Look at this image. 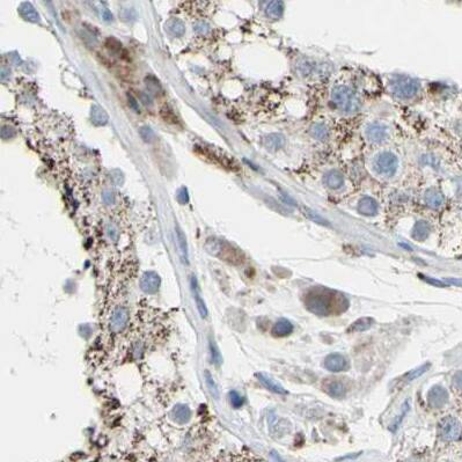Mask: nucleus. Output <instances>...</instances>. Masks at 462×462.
Returning a JSON list of instances; mask_svg holds the SVG:
<instances>
[{
  "label": "nucleus",
  "instance_id": "nucleus-1",
  "mask_svg": "<svg viewBox=\"0 0 462 462\" xmlns=\"http://www.w3.org/2000/svg\"><path fill=\"white\" fill-rule=\"evenodd\" d=\"M306 306L316 315L329 316L346 311L347 301L343 294L336 291L315 287L307 293Z\"/></svg>",
  "mask_w": 462,
  "mask_h": 462
},
{
  "label": "nucleus",
  "instance_id": "nucleus-2",
  "mask_svg": "<svg viewBox=\"0 0 462 462\" xmlns=\"http://www.w3.org/2000/svg\"><path fill=\"white\" fill-rule=\"evenodd\" d=\"M332 99L334 103L344 113H353L360 108L359 98L347 86H337L334 88Z\"/></svg>",
  "mask_w": 462,
  "mask_h": 462
},
{
  "label": "nucleus",
  "instance_id": "nucleus-3",
  "mask_svg": "<svg viewBox=\"0 0 462 462\" xmlns=\"http://www.w3.org/2000/svg\"><path fill=\"white\" fill-rule=\"evenodd\" d=\"M392 87L393 94L395 95L397 99H403V100H408V99L414 98L417 94L419 85L415 79H411L409 77L400 76L396 77L395 79L390 84Z\"/></svg>",
  "mask_w": 462,
  "mask_h": 462
},
{
  "label": "nucleus",
  "instance_id": "nucleus-4",
  "mask_svg": "<svg viewBox=\"0 0 462 462\" xmlns=\"http://www.w3.org/2000/svg\"><path fill=\"white\" fill-rule=\"evenodd\" d=\"M397 167H399V160L389 152L380 153L373 160V168L376 174L381 176H393L396 173Z\"/></svg>",
  "mask_w": 462,
  "mask_h": 462
},
{
  "label": "nucleus",
  "instance_id": "nucleus-5",
  "mask_svg": "<svg viewBox=\"0 0 462 462\" xmlns=\"http://www.w3.org/2000/svg\"><path fill=\"white\" fill-rule=\"evenodd\" d=\"M439 436L445 442H457L462 436V424L459 419L445 417L439 423Z\"/></svg>",
  "mask_w": 462,
  "mask_h": 462
},
{
  "label": "nucleus",
  "instance_id": "nucleus-6",
  "mask_svg": "<svg viewBox=\"0 0 462 462\" xmlns=\"http://www.w3.org/2000/svg\"><path fill=\"white\" fill-rule=\"evenodd\" d=\"M161 285L160 276L154 271L145 272L140 279V289L147 294H154L158 292Z\"/></svg>",
  "mask_w": 462,
  "mask_h": 462
},
{
  "label": "nucleus",
  "instance_id": "nucleus-7",
  "mask_svg": "<svg viewBox=\"0 0 462 462\" xmlns=\"http://www.w3.org/2000/svg\"><path fill=\"white\" fill-rule=\"evenodd\" d=\"M325 367L330 372H342L349 367V362L343 354L330 353L325 359Z\"/></svg>",
  "mask_w": 462,
  "mask_h": 462
},
{
  "label": "nucleus",
  "instance_id": "nucleus-8",
  "mask_svg": "<svg viewBox=\"0 0 462 462\" xmlns=\"http://www.w3.org/2000/svg\"><path fill=\"white\" fill-rule=\"evenodd\" d=\"M447 399H449V394H447L446 389L443 388L442 386H435L430 389L428 393V402L433 408H442L446 404Z\"/></svg>",
  "mask_w": 462,
  "mask_h": 462
},
{
  "label": "nucleus",
  "instance_id": "nucleus-9",
  "mask_svg": "<svg viewBox=\"0 0 462 462\" xmlns=\"http://www.w3.org/2000/svg\"><path fill=\"white\" fill-rule=\"evenodd\" d=\"M127 321H129V313H127L126 308L117 307L112 315L110 328H112L114 332H120V330L125 328Z\"/></svg>",
  "mask_w": 462,
  "mask_h": 462
},
{
  "label": "nucleus",
  "instance_id": "nucleus-10",
  "mask_svg": "<svg viewBox=\"0 0 462 462\" xmlns=\"http://www.w3.org/2000/svg\"><path fill=\"white\" fill-rule=\"evenodd\" d=\"M191 290H193L194 300L198 309V313H200L202 319H205L206 316H208L209 312H208V307H206V305H205V301L203 300V298H202L201 289H200V286H198L196 277H193V278H191Z\"/></svg>",
  "mask_w": 462,
  "mask_h": 462
},
{
  "label": "nucleus",
  "instance_id": "nucleus-11",
  "mask_svg": "<svg viewBox=\"0 0 462 462\" xmlns=\"http://www.w3.org/2000/svg\"><path fill=\"white\" fill-rule=\"evenodd\" d=\"M366 137L372 143H381L387 137V129L381 124L373 123L366 129Z\"/></svg>",
  "mask_w": 462,
  "mask_h": 462
},
{
  "label": "nucleus",
  "instance_id": "nucleus-12",
  "mask_svg": "<svg viewBox=\"0 0 462 462\" xmlns=\"http://www.w3.org/2000/svg\"><path fill=\"white\" fill-rule=\"evenodd\" d=\"M325 390L329 394L330 396L336 397V399H341L346 395V387L341 380H326L325 382Z\"/></svg>",
  "mask_w": 462,
  "mask_h": 462
},
{
  "label": "nucleus",
  "instance_id": "nucleus-13",
  "mask_svg": "<svg viewBox=\"0 0 462 462\" xmlns=\"http://www.w3.org/2000/svg\"><path fill=\"white\" fill-rule=\"evenodd\" d=\"M172 418L179 424H186L191 418V410L186 404H176L172 411Z\"/></svg>",
  "mask_w": 462,
  "mask_h": 462
},
{
  "label": "nucleus",
  "instance_id": "nucleus-14",
  "mask_svg": "<svg viewBox=\"0 0 462 462\" xmlns=\"http://www.w3.org/2000/svg\"><path fill=\"white\" fill-rule=\"evenodd\" d=\"M379 210V205L372 197L365 196L358 203V211L365 216H374Z\"/></svg>",
  "mask_w": 462,
  "mask_h": 462
},
{
  "label": "nucleus",
  "instance_id": "nucleus-15",
  "mask_svg": "<svg viewBox=\"0 0 462 462\" xmlns=\"http://www.w3.org/2000/svg\"><path fill=\"white\" fill-rule=\"evenodd\" d=\"M293 332V325L291 323L289 320L286 319H280L279 321H277L275 323V326L272 327V335L276 337H284L290 335Z\"/></svg>",
  "mask_w": 462,
  "mask_h": 462
},
{
  "label": "nucleus",
  "instance_id": "nucleus-16",
  "mask_svg": "<svg viewBox=\"0 0 462 462\" xmlns=\"http://www.w3.org/2000/svg\"><path fill=\"white\" fill-rule=\"evenodd\" d=\"M325 183L330 189H340L344 184V177L337 170H330V172L326 174Z\"/></svg>",
  "mask_w": 462,
  "mask_h": 462
},
{
  "label": "nucleus",
  "instance_id": "nucleus-17",
  "mask_svg": "<svg viewBox=\"0 0 462 462\" xmlns=\"http://www.w3.org/2000/svg\"><path fill=\"white\" fill-rule=\"evenodd\" d=\"M256 376H257V379L259 380V382H261L262 385L265 387V388L271 390V392L277 393V394H286L287 393L286 390L284 389L278 382H276L275 380L270 378V376L263 374V373H257Z\"/></svg>",
  "mask_w": 462,
  "mask_h": 462
},
{
  "label": "nucleus",
  "instance_id": "nucleus-18",
  "mask_svg": "<svg viewBox=\"0 0 462 462\" xmlns=\"http://www.w3.org/2000/svg\"><path fill=\"white\" fill-rule=\"evenodd\" d=\"M444 201L443 194L436 189H430L425 194V203L431 209H439L444 204Z\"/></svg>",
  "mask_w": 462,
  "mask_h": 462
},
{
  "label": "nucleus",
  "instance_id": "nucleus-19",
  "mask_svg": "<svg viewBox=\"0 0 462 462\" xmlns=\"http://www.w3.org/2000/svg\"><path fill=\"white\" fill-rule=\"evenodd\" d=\"M176 239H177V244H179L181 257H182L183 262H186L188 264V263H189V251H188L187 239H186V235H184V233L182 232V230H181L179 226L176 227Z\"/></svg>",
  "mask_w": 462,
  "mask_h": 462
},
{
  "label": "nucleus",
  "instance_id": "nucleus-20",
  "mask_svg": "<svg viewBox=\"0 0 462 462\" xmlns=\"http://www.w3.org/2000/svg\"><path fill=\"white\" fill-rule=\"evenodd\" d=\"M373 322H374V321H373V319L367 318V316H365V318H360V319L356 320V321H354L352 325L350 326L349 332L350 333L366 332V330H368L369 328H371Z\"/></svg>",
  "mask_w": 462,
  "mask_h": 462
},
{
  "label": "nucleus",
  "instance_id": "nucleus-21",
  "mask_svg": "<svg viewBox=\"0 0 462 462\" xmlns=\"http://www.w3.org/2000/svg\"><path fill=\"white\" fill-rule=\"evenodd\" d=\"M430 233V226L428 223L419 222L415 225L414 230H412V236L418 241H424L426 237L429 236Z\"/></svg>",
  "mask_w": 462,
  "mask_h": 462
},
{
  "label": "nucleus",
  "instance_id": "nucleus-22",
  "mask_svg": "<svg viewBox=\"0 0 462 462\" xmlns=\"http://www.w3.org/2000/svg\"><path fill=\"white\" fill-rule=\"evenodd\" d=\"M429 368H430V364H424V365L419 366V367L415 368V369H412V371L406 373V374H404V375L402 376V378H401L400 382H402V383H409V382L412 381V380L417 379V378H419V376H421V375L424 374V373H425L426 371H428Z\"/></svg>",
  "mask_w": 462,
  "mask_h": 462
},
{
  "label": "nucleus",
  "instance_id": "nucleus-23",
  "mask_svg": "<svg viewBox=\"0 0 462 462\" xmlns=\"http://www.w3.org/2000/svg\"><path fill=\"white\" fill-rule=\"evenodd\" d=\"M20 13L24 19L28 21H31V22H36L40 19V15L35 10L33 6L30 5L29 2H23L22 5L20 6Z\"/></svg>",
  "mask_w": 462,
  "mask_h": 462
},
{
  "label": "nucleus",
  "instance_id": "nucleus-24",
  "mask_svg": "<svg viewBox=\"0 0 462 462\" xmlns=\"http://www.w3.org/2000/svg\"><path fill=\"white\" fill-rule=\"evenodd\" d=\"M91 117H92V120H93L95 124H98V125H103V124H106L107 122H108V115H107V113L101 108V107H98V106L93 107V109H92V113H91Z\"/></svg>",
  "mask_w": 462,
  "mask_h": 462
},
{
  "label": "nucleus",
  "instance_id": "nucleus-25",
  "mask_svg": "<svg viewBox=\"0 0 462 462\" xmlns=\"http://www.w3.org/2000/svg\"><path fill=\"white\" fill-rule=\"evenodd\" d=\"M266 8L265 12L268 14L269 16L271 17H279L282 16L283 14V2L280 1H270L266 3Z\"/></svg>",
  "mask_w": 462,
  "mask_h": 462
},
{
  "label": "nucleus",
  "instance_id": "nucleus-26",
  "mask_svg": "<svg viewBox=\"0 0 462 462\" xmlns=\"http://www.w3.org/2000/svg\"><path fill=\"white\" fill-rule=\"evenodd\" d=\"M167 28L170 33L176 35V36H181L184 33V24L181 20L179 19H172L167 22Z\"/></svg>",
  "mask_w": 462,
  "mask_h": 462
},
{
  "label": "nucleus",
  "instance_id": "nucleus-27",
  "mask_svg": "<svg viewBox=\"0 0 462 462\" xmlns=\"http://www.w3.org/2000/svg\"><path fill=\"white\" fill-rule=\"evenodd\" d=\"M284 143H285V140L280 134H270L265 138V146L268 148H280Z\"/></svg>",
  "mask_w": 462,
  "mask_h": 462
},
{
  "label": "nucleus",
  "instance_id": "nucleus-28",
  "mask_svg": "<svg viewBox=\"0 0 462 462\" xmlns=\"http://www.w3.org/2000/svg\"><path fill=\"white\" fill-rule=\"evenodd\" d=\"M204 378H205L206 385H208V388L210 390V393H211V395L215 397V399H218V397H219V389H218V386H217V383L215 381V379H213V376L211 375V373H210L209 371H205L204 372Z\"/></svg>",
  "mask_w": 462,
  "mask_h": 462
},
{
  "label": "nucleus",
  "instance_id": "nucleus-29",
  "mask_svg": "<svg viewBox=\"0 0 462 462\" xmlns=\"http://www.w3.org/2000/svg\"><path fill=\"white\" fill-rule=\"evenodd\" d=\"M146 86H147L148 91H150L151 93H153V94H155V95L162 94V87H161V85H160V83L158 81V79H155L154 77H148V78H146Z\"/></svg>",
  "mask_w": 462,
  "mask_h": 462
},
{
  "label": "nucleus",
  "instance_id": "nucleus-30",
  "mask_svg": "<svg viewBox=\"0 0 462 462\" xmlns=\"http://www.w3.org/2000/svg\"><path fill=\"white\" fill-rule=\"evenodd\" d=\"M210 352H211V358H212L213 362H215L217 366H219L220 364H222V361H223L222 354H220V351L218 349V346H217V344L215 343V341H212L211 339H210Z\"/></svg>",
  "mask_w": 462,
  "mask_h": 462
},
{
  "label": "nucleus",
  "instance_id": "nucleus-31",
  "mask_svg": "<svg viewBox=\"0 0 462 462\" xmlns=\"http://www.w3.org/2000/svg\"><path fill=\"white\" fill-rule=\"evenodd\" d=\"M229 397H230L231 406H232L233 408H235V409H239V408H241L243 406L244 399L240 395L239 393L235 392V390H232V392H230Z\"/></svg>",
  "mask_w": 462,
  "mask_h": 462
},
{
  "label": "nucleus",
  "instance_id": "nucleus-32",
  "mask_svg": "<svg viewBox=\"0 0 462 462\" xmlns=\"http://www.w3.org/2000/svg\"><path fill=\"white\" fill-rule=\"evenodd\" d=\"M312 133L313 136L315 138H319V139H325V138L328 136V131H327L326 126L322 125V124H318L312 129Z\"/></svg>",
  "mask_w": 462,
  "mask_h": 462
},
{
  "label": "nucleus",
  "instance_id": "nucleus-33",
  "mask_svg": "<svg viewBox=\"0 0 462 462\" xmlns=\"http://www.w3.org/2000/svg\"><path fill=\"white\" fill-rule=\"evenodd\" d=\"M139 133H140L141 138L144 139V141H146V143H152V141H153L154 138H155L153 130H152L151 127H148V126L141 127V129L139 130Z\"/></svg>",
  "mask_w": 462,
  "mask_h": 462
},
{
  "label": "nucleus",
  "instance_id": "nucleus-34",
  "mask_svg": "<svg viewBox=\"0 0 462 462\" xmlns=\"http://www.w3.org/2000/svg\"><path fill=\"white\" fill-rule=\"evenodd\" d=\"M161 115L163 117V119L166 120V122H169V123H172V124H175L177 123V117L175 114H174V112L172 109H169L168 107H165V108H163L161 110Z\"/></svg>",
  "mask_w": 462,
  "mask_h": 462
},
{
  "label": "nucleus",
  "instance_id": "nucleus-35",
  "mask_svg": "<svg viewBox=\"0 0 462 462\" xmlns=\"http://www.w3.org/2000/svg\"><path fill=\"white\" fill-rule=\"evenodd\" d=\"M106 45L112 51H119L120 50V43L116 40V38H113V37L108 38V40H107V42H106Z\"/></svg>",
  "mask_w": 462,
  "mask_h": 462
},
{
  "label": "nucleus",
  "instance_id": "nucleus-36",
  "mask_svg": "<svg viewBox=\"0 0 462 462\" xmlns=\"http://www.w3.org/2000/svg\"><path fill=\"white\" fill-rule=\"evenodd\" d=\"M177 200L181 204H187L188 201H189V195H188V191L186 188H181L177 193Z\"/></svg>",
  "mask_w": 462,
  "mask_h": 462
},
{
  "label": "nucleus",
  "instance_id": "nucleus-37",
  "mask_svg": "<svg viewBox=\"0 0 462 462\" xmlns=\"http://www.w3.org/2000/svg\"><path fill=\"white\" fill-rule=\"evenodd\" d=\"M453 386L459 392H462V372H458L453 376Z\"/></svg>",
  "mask_w": 462,
  "mask_h": 462
},
{
  "label": "nucleus",
  "instance_id": "nucleus-38",
  "mask_svg": "<svg viewBox=\"0 0 462 462\" xmlns=\"http://www.w3.org/2000/svg\"><path fill=\"white\" fill-rule=\"evenodd\" d=\"M307 211H308V212H306V215H307V213H308V216H309V217H311V218H312V219H314V220H315V222H318V223H322V224H323V225H325V224H327V223H325V222H326V220H323V219H322V218H321V217H320V216H318V215H315V213H314V212H313V211H311V210H307Z\"/></svg>",
  "mask_w": 462,
  "mask_h": 462
},
{
  "label": "nucleus",
  "instance_id": "nucleus-39",
  "mask_svg": "<svg viewBox=\"0 0 462 462\" xmlns=\"http://www.w3.org/2000/svg\"><path fill=\"white\" fill-rule=\"evenodd\" d=\"M423 277V276H421ZM423 278H424L425 282H428V283H431L433 284V285H437V286H444V284L442 282H438V280H433V278H430V277H423Z\"/></svg>",
  "mask_w": 462,
  "mask_h": 462
},
{
  "label": "nucleus",
  "instance_id": "nucleus-40",
  "mask_svg": "<svg viewBox=\"0 0 462 462\" xmlns=\"http://www.w3.org/2000/svg\"><path fill=\"white\" fill-rule=\"evenodd\" d=\"M196 30L200 31L201 34H205L206 31L209 30V27L205 26V24H203V23H200V24H197V26H196Z\"/></svg>",
  "mask_w": 462,
  "mask_h": 462
},
{
  "label": "nucleus",
  "instance_id": "nucleus-41",
  "mask_svg": "<svg viewBox=\"0 0 462 462\" xmlns=\"http://www.w3.org/2000/svg\"><path fill=\"white\" fill-rule=\"evenodd\" d=\"M103 16H105V20H112V13L108 12V9H103Z\"/></svg>",
  "mask_w": 462,
  "mask_h": 462
},
{
  "label": "nucleus",
  "instance_id": "nucleus-42",
  "mask_svg": "<svg viewBox=\"0 0 462 462\" xmlns=\"http://www.w3.org/2000/svg\"><path fill=\"white\" fill-rule=\"evenodd\" d=\"M129 99H130V103H131V106H132L133 108L136 109V110H139V108H138V105H137V103H136V100H134V99H133L132 97H131V95H130V97H129Z\"/></svg>",
  "mask_w": 462,
  "mask_h": 462
}]
</instances>
